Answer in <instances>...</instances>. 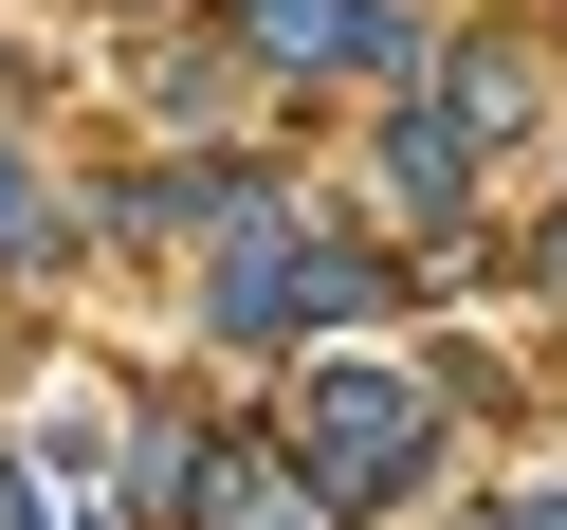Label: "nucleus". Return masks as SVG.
<instances>
[{
	"label": "nucleus",
	"instance_id": "nucleus-7",
	"mask_svg": "<svg viewBox=\"0 0 567 530\" xmlns=\"http://www.w3.org/2000/svg\"><path fill=\"white\" fill-rule=\"evenodd\" d=\"M549 293H567V220H549Z\"/></svg>",
	"mask_w": 567,
	"mask_h": 530
},
{
	"label": "nucleus",
	"instance_id": "nucleus-5",
	"mask_svg": "<svg viewBox=\"0 0 567 530\" xmlns=\"http://www.w3.org/2000/svg\"><path fill=\"white\" fill-rule=\"evenodd\" d=\"M0 257H55V220H38V184H19V147H0Z\"/></svg>",
	"mask_w": 567,
	"mask_h": 530
},
{
	"label": "nucleus",
	"instance_id": "nucleus-4",
	"mask_svg": "<svg viewBox=\"0 0 567 530\" xmlns=\"http://www.w3.org/2000/svg\"><path fill=\"white\" fill-rule=\"evenodd\" d=\"M384 184H403V201H457V184H476V128H457V111H403V128H384Z\"/></svg>",
	"mask_w": 567,
	"mask_h": 530
},
{
	"label": "nucleus",
	"instance_id": "nucleus-1",
	"mask_svg": "<svg viewBox=\"0 0 567 530\" xmlns=\"http://www.w3.org/2000/svg\"><path fill=\"white\" fill-rule=\"evenodd\" d=\"M421 457H440V384H403V366H311L293 384V476L330 493V512L421 493Z\"/></svg>",
	"mask_w": 567,
	"mask_h": 530
},
{
	"label": "nucleus",
	"instance_id": "nucleus-3",
	"mask_svg": "<svg viewBox=\"0 0 567 530\" xmlns=\"http://www.w3.org/2000/svg\"><path fill=\"white\" fill-rule=\"evenodd\" d=\"M238 38L275 74H403V19L384 0H238Z\"/></svg>",
	"mask_w": 567,
	"mask_h": 530
},
{
	"label": "nucleus",
	"instance_id": "nucleus-6",
	"mask_svg": "<svg viewBox=\"0 0 567 530\" xmlns=\"http://www.w3.org/2000/svg\"><path fill=\"white\" fill-rule=\"evenodd\" d=\"M0 530H38V476H19V457H0Z\"/></svg>",
	"mask_w": 567,
	"mask_h": 530
},
{
	"label": "nucleus",
	"instance_id": "nucleus-2",
	"mask_svg": "<svg viewBox=\"0 0 567 530\" xmlns=\"http://www.w3.org/2000/svg\"><path fill=\"white\" fill-rule=\"evenodd\" d=\"M367 311V257L348 238H311V220H238V257H220V330L238 347H275V330H348Z\"/></svg>",
	"mask_w": 567,
	"mask_h": 530
}]
</instances>
